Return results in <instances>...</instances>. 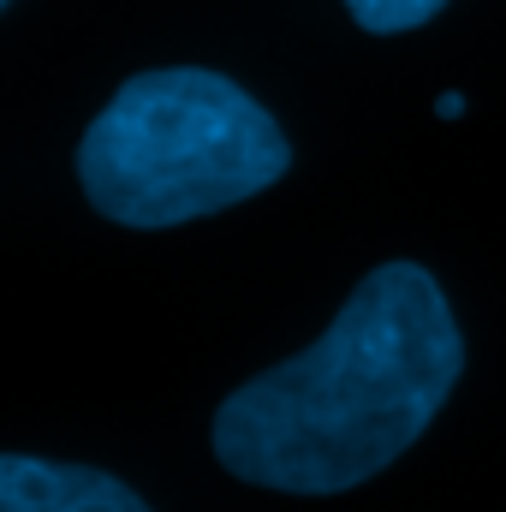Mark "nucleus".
<instances>
[{"label":"nucleus","instance_id":"1","mask_svg":"<svg viewBox=\"0 0 506 512\" xmlns=\"http://www.w3.org/2000/svg\"><path fill=\"white\" fill-rule=\"evenodd\" d=\"M465 340L417 262H381L328 334L221 399L215 459L256 489L346 495L387 471L447 405Z\"/></svg>","mask_w":506,"mask_h":512},{"label":"nucleus","instance_id":"2","mask_svg":"<svg viewBox=\"0 0 506 512\" xmlns=\"http://www.w3.org/2000/svg\"><path fill=\"white\" fill-rule=\"evenodd\" d=\"M286 167L292 143L274 114L203 66L126 78L78 143L90 209L143 233L221 215L268 191Z\"/></svg>","mask_w":506,"mask_h":512},{"label":"nucleus","instance_id":"3","mask_svg":"<svg viewBox=\"0 0 506 512\" xmlns=\"http://www.w3.org/2000/svg\"><path fill=\"white\" fill-rule=\"evenodd\" d=\"M0 512H149L114 471L0 453Z\"/></svg>","mask_w":506,"mask_h":512},{"label":"nucleus","instance_id":"4","mask_svg":"<svg viewBox=\"0 0 506 512\" xmlns=\"http://www.w3.org/2000/svg\"><path fill=\"white\" fill-rule=\"evenodd\" d=\"M441 6H447V0H346V12H352L364 30H376V36L417 30V24H429Z\"/></svg>","mask_w":506,"mask_h":512},{"label":"nucleus","instance_id":"5","mask_svg":"<svg viewBox=\"0 0 506 512\" xmlns=\"http://www.w3.org/2000/svg\"><path fill=\"white\" fill-rule=\"evenodd\" d=\"M435 114H441V120H459V114H465V96H459V90H447V96L435 102Z\"/></svg>","mask_w":506,"mask_h":512},{"label":"nucleus","instance_id":"6","mask_svg":"<svg viewBox=\"0 0 506 512\" xmlns=\"http://www.w3.org/2000/svg\"><path fill=\"white\" fill-rule=\"evenodd\" d=\"M0 6H6V0H0Z\"/></svg>","mask_w":506,"mask_h":512}]
</instances>
